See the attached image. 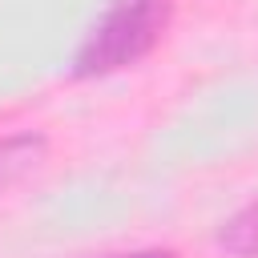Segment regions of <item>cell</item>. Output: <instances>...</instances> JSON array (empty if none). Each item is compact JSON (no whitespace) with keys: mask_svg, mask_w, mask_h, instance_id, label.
I'll return each instance as SVG.
<instances>
[{"mask_svg":"<svg viewBox=\"0 0 258 258\" xmlns=\"http://www.w3.org/2000/svg\"><path fill=\"white\" fill-rule=\"evenodd\" d=\"M169 0H117L77 48V77H105L137 64L165 32Z\"/></svg>","mask_w":258,"mask_h":258,"instance_id":"obj_1","label":"cell"},{"mask_svg":"<svg viewBox=\"0 0 258 258\" xmlns=\"http://www.w3.org/2000/svg\"><path fill=\"white\" fill-rule=\"evenodd\" d=\"M218 246L226 254H234V258H258V202L242 206L234 218L222 222Z\"/></svg>","mask_w":258,"mask_h":258,"instance_id":"obj_2","label":"cell"},{"mask_svg":"<svg viewBox=\"0 0 258 258\" xmlns=\"http://www.w3.org/2000/svg\"><path fill=\"white\" fill-rule=\"evenodd\" d=\"M40 153H44V141H40V137H28V133L0 141V189L12 185L16 177H24V173L40 161Z\"/></svg>","mask_w":258,"mask_h":258,"instance_id":"obj_3","label":"cell"},{"mask_svg":"<svg viewBox=\"0 0 258 258\" xmlns=\"http://www.w3.org/2000/svg\"><path fill=\"white\" fill-rule=\"evenodd\" d=\"M117 258H177L169 250H133V254H117Z\"/></svg>","mask_w":258,"mask_h":258,"instance_id":"obj_4","label":"cell"}]
</instances>
